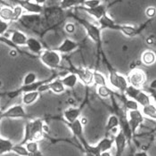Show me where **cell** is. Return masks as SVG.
<instances>
[{"label": "cell", "instance_id": "2e32d148", "mask_svg": "<svg viewBox=\"0 0 156 156\" xmlns=\"http://www.w3.org/2000/svg\"><path fill=\"white\" fill-rule=\"evenodd\" d=\"M98 26L100 27V29L103 30L104 29H110V30H119L120 28V24H117L115 23V21H113L108 14H105V16H103L99 21H98Z\"/></svg>", "mask_w": 156, "mask_h": 156}, {"label": "cell", "instance_id": "4316f807", "mask_svg": "<svg viewBox=\"0 0 156 156\" xmlns=\"http://www.w3.org/2000/svg\"><path fill=\"white\" fill-rule=\"evenodd\" d=\"M93 81L96 87L108 86V79L103 73L96 72V71H95L94 74H93Z\"/></svg>", "mask_w": 156, "mask_h": 156}, {"label": "cell", "instance_id": "8992f818", "mask_svg": "<svg viewBox=\"0 0 156 156\" xmlns=\"http://www.w3.org/2000/svg\"><path fill=\"white\" fill-rule=\"evenodd\" d=\"M127 117H128L129 126L132 129L133 135H135L137 129L139 128V126L144 121V115L141 112V110H136V111L128 112Z\"/></svg>", "mask_w": 156, "mask_h": 156}, {"label": "cell", "instance_id": "cb8c5ba5", "mask_svg": "<svg viewBox=\"0 0 156 156\" xmlns=\"http://www.w3.org/2000/svg\"><path fill=\"white\" fill-rule=\"evenodd\" d=\"M39 96H40V93L38 91L24 93V94H23V104L24 105H32L39 98Z\"/></svg>", "mask_w": 156, "mask_h": 156}, {"label": "cell", "instance_id": "60d3db41", "mask_svg": "<svg viewBox=\"0 0 156 156\" xmlns=\"http://www.w3.org/2000/svg\"><path fill=\"white\" fill-rule=\"evenodd\" d=\"M150 87H151L153 90L156 91V79L155 80H154L151 82V84H150Z\"/></svg>", "mask_w": 156, "mask_h": 156}, {"label": "cell", "instance_id": "e0dca14e", "mask_svg": "<svg viewBox=\"0 0 156 156\" xmlns=\"http://www.w3.org/2000/svg\"><path fill=\"white\" fill-rule=\"evenodd\" d=\"M81 114V109L77 107H69L63 112V117L67 123H72L75 120H79Z\"/></svg>", "mask_w": 156, "mask_h": 156}, {"label": "cell", "instance_id": "9c48e42d", "mask_svg": "<svg viewBox=\"0 0 156 156\" xmlns=\"http://www.w3.org/2000/svg\"><path fill=\"white\" fill-rule=\"evenodd\" d=\"M17 3L20 6H22L23 11L30 13L38 14L44 11L43 5L38 1H19Z\"/></svg>", "mask_w": 156, "mask_h": 156}, {"label": "cell", "instance_id": "ee69618b", "mask_svg": "<svg viewBox=\"0 0 156 156\" xmlns=\"http://www.w3.org/2000/svg\"><path fill=\"white\" fill-rule=\"evenodd\" d=\"M3 119V116H2V112H0V121H1V120Z\"/></svg>", "mask_w": 156, "mask_h": 156}, {"label": "cell", "instance_id": "d4e9b609", "mask_svg": "<svg viewBox=\"0 0 156 156\" xmlns=\"http://www.w3.org/2000/svg\"><path fill=\"white\" fill-rule=\"evenodd\" d=\"M120 127V119L118 117V115L116 114H112L108 118L106 126H105V129L106 131H113L115 129H118Z\"/></svg>", "mask_w": 156, "mask_h": 156}, {"label": "cell", "instance_id": "836d02e7", "mask_svg": "<svg viewBox=\"0 0 156 156\" xmlns=\"http://www.w3.org/2000/svg\"><path fill=\"white\" fill-rule=\"evenodd\" d=\"M82 1H70V0H65L61 2V8L62 9H68L71 7H78L81 5Z\"/></svg>", "mask_w": 156, "mask_h": 156}, {"label": "cell", "instance_id": "7a4b0ae2", "mask_svg": "<svg viewBox=\"0 0 156 156\" xmlns=\"http://www.w3.org/2000/svg\"><path fill=\"white\" fill-rule=\"evenodd\" d=\"M39 58L41 62L50 69L55 70V69H59L61 67L62 55L55 49V50H49V49L44 50L39 55Z\"/></svg>", "mask_w": 156, "mask_h": 156}, {"label": "cell", "instance_id": "3957f363", "mask_svg": "<svg viewBox=\"0 0 156 156\" xmlns=\"http://www.w3.org/2000/svg\"><path fill=\"white\" fill-rule=\"evenodd\" d=\"M107 79L110 87H112L114 90L120 92L121 94H124L126 89L129 86L128 79L126 77H124L123 75H121L112 69L109 71V76Z\"/></svg>", "mask_w": 156, "mask_h": 156}, {"label": "cell", "instance_id": "f1b7e54d", "mask_svg": "<svg viewBox=\"0 0 156 156\" xmlns=\"http://www.w3.org/2000/svg\"><path fill=\"white\" fill-rule=\"evenodd\" d=\"M141 112L144 116L148 118H151L153 120H156V105L154 104H151L147 106H144L141 108Z\"/></svg>", "mask_w": 156, "mask_h": 156}, {"label": "cell", "instance_id": "603a6c76", "mask_svg": "<svg viewBox=\"0 0 156 156\" xmlns=\"http://www.w3.org/2000/svg\"><path fill=\"white\" fill-rule=\"evenodd\" d=\"M141 61L146 66H150L153 65L154 63H155L156 62V55L154 51L151 50H146L141 55Z\"/></svg>", "mask_w": 156, "mask_h": 156}, {"label": "cell", "instance_id": "d6a6232c", "mask_svg": "<svg viewBox=\"0 0 156 156\" xmlns=\"http://www.w3.org/2000/svg\"><path fill=\"white\" fill-rule=\"evenodd\" d=\"M37 81V76L34 72H29L27 73L23 78V86H30Z\"/></svg>", "mask_w": 156, "mask_h": 156}, {"label": "cell", "instance_id": "ba28073f", "mask_svg": "<svg viewBox=\"0 0 156 156\" xmlns=\"http://www.w3.org/2000/svg\"><path fill=\"white\" fill-rule=\"evenodd\" d=\"M2 116H3V118L18 119V118L27 117V113L22 105H16L11 106L10 108L5 110V112H2Z\"/></svg>", "mask_w": 156, "mask_h": 156}, {"label": "cell", "instance_id": "6da1fadb", "mask_svg": "<svg viewBox=\"0 0 156 156\" xmlns=\"http://www.w3.org/2000/svg\"><path fill=\"white\" fill-rule=\"evenodd\" d=\"M45 124L44 121L40 119L28 121L25 125L24 129V136L23 139L20 144L25 145L27 143L31 141H38L44 136L45 132Z\"/></svg>", "mask_w": 156, "mask_h": 156}, {"label": "cell", "instance_id": "8fae6325", "mask_svg": "<svg viewBox=\"0 0 156 156\" xmlns=\"http://www.w3.org/2000/svg\"><path fill=\"white\" fill-rule=\"evenodd\" d=\"M77 9H81V10H83L84 12H86L88 15H90L91 17H93L95 20H96L97 22L103 17V16H105V14H107V12H106V7H105V5H99V6H97V7H95V8H86V7H83V6H81V5H80V6H78V7H76Z\"/></svg>", "mask_w": 156, "mask_h": 156}, {"label": "cell", "instance_id": "484cf974", "mask_svg": "<svg viewBox=\"0 0 156 156\" xmlns=\"http://www.w3.org/2000/svg\"><path fill=\"white\" fill-rule=\"evenodd\" d=\"M13 145L14 144H12L11 140L0 137V155L11 153Z\"/></svg>", "mask_w": 156, "mask_h": 156}, {"label": "cell", "instance_id": "5b68a950", "mask_svg": "<svg viewBox=\"0 0 156 156\" xmlns=\"http://www.w3.org/2000/svg\"><path fill=\"white\" fill-rule=\"evenodd\" d=\"M80 23L82 24V26L84 27V29L87 31V36L89 37L94 42H96L97 44L101 43L102 37H101V31L102 30L100 29L99 26H96L95 24L91 23L86 20H80Z\"/></svg>", "mask_w": 156, "mask_h": 156}, {"label": "cell", "instance_id": "7c38bea8", "mask_svg": "<svg viewBox=\"0 0 156 156\" xmlns=\"http://www.w3.org/2000/svg\"><path fill=\"white\" fill-rule=\"evenodd\" d=\"M67 125H68L69 129H71L72 134L81 141V143H82V144L84 145L85 147L87 144V143L86 142L84 136H83V124L81 123L80 119L75 120L72 123H67Z\"/></svg>", "mask_w": 156, "mask_h": 156}, {"label": "cell", "instance_id": "ac0fdd59", "mask_svg": "<svg viewBox=\"0 0 156 156\" xmlns=\"http://www.w3.org/2000/svg\"><path fill=\"white\" fill-rule=\"evenodd\" d=\"M26 47L29 48V50L31 51L32 53L39 55L44 51V48H43L41 42L35 37H29L27 40Z\"/></svg>", "mask_w": 156, "mask_h": 156}, {"label": "cell", "instance_id": "1f68e13d", "mask_svg": "<svg viewBox=\"0 0 156 156\" xmlns=\"http://www.w3.org/2000/svg\"><path fill=\"white\" fill-rule=\"evenodd\" d=\"M12 152H13L14 154H18L20 156H32L27 150L26 146L23 145V144H14L12 147Z\"/></svg>", "mask_w": 156, "mask_h": 156}, {"label": "cell", "instance_id": "52a82bcc", "mask_svg": "<svg viewBox=\"0 0 156 156\" xmlns=\"http://www.w3.org/2000/svg\"><path fill=\"white\" fill-rule=\"evenodd\" d=\"M65 86L62 82L61 79H54L52 81L48 82L47 84H44L39 87V89L37 90L39 93L42 92H46L48 90L53 91L55 94H62L65 91Z\"/></svg>", "mask_w": 156, "mask_h": 156}, {"label": "cell", "instance_id": "b9f144b4", "mask_svg": "<svg viewBox=\"0 0 156 156\" xmlns=\"http://www.w3.org/2000/svg\"><path fill=\"white\" fill-rule=\"evenodd\" d=\"M100 156H112L111 155V153L110 152H105V153H102Z\"/></svg>", "mask_w": 156, "mask_h": 156}, {"label": "cell", "instance_id": "74e56055", "mask_svg": "<svg viewBox=\"0 0 156 156\" xmlns=\"http://www.w3.org/2000/svg\"><path fill=\"white\" fill-rule=\"evenodd\" d=\"M64 30L68 34H73L76 31V26L72 23H68L65 24Z\"/></svg>", "mask_w": 156, "mask_h": 156}, {"label": "cell", "instance_id": "7bdbcfd3", "mask_svg": "<svg viewBox=\"0 0 156 156\" xmlns=\"http://www.w3.org/2000/svg\"><path fill=\"white\" fill-rule=\"evenodd\" d=\"M85 156H99V155H96L95 154H92V153H88V152H87L86 154H85Z\"/></svg>", "mask_w": 156, "mask_h": 156}, {"label": "cell", "instance_id": "ffe728a7", "mask_svg": "<svg viewBox=\"0 0 156 156\" xmlns=\"http://www.w3.org/2000/svg\"><path fill=\"white\" fill-rule=\"evenodd\" d=\"M0 20L11 23L14 22V13H13V8L9 6H5L0 8Z\"/></svg>", "mask_w": 156, "mask_h": 156}, {"label": "cell", "instance_id": "44dd1931", "mask_svg": "<svg viewBox=\"0 0 156 156\" xmlns=\"http://www.w3.org/2000/svg\"><path fill=\"white\" fill-rule=\"evenodd\" d=\"M136 102H137V104L141 106V107H144L147 106L149 105L152 104V98L149 96L147 93H145L143 90H140L138 92V94L136 95V98L134 99Z\"/></svg>", "mask_w": 156, "mask_h": 156}, {"label": "cell", "instance_id": "f35d334b", "mask_svg": "<svg viewBox=\"0 0 156 156\" xmlns=\"http://www.w3.org/2000/svg\"><path fill=\"white\" fill-rule=\"evenodd\" d=\"M145 15L148 18H154L156 15V8L153 7V6H149L146 8L145 10Z\"/></svg>", "mask_w": 156, "mask_h": 156}, {"label": "cell", "instance_id": "ab89813d", "mask_svg": "<svg viewBox=\"0 0 156 156\" xmlns=\"http://www.w3.org/2000/svg\"><path fill=\"white\" fill-rule=\"evenodd\" d=\"M134 156H148V154H147V153H146V152H144V151H141V152H137V153H136Z\"/></svg>", "mask_w": 156, "mask_h": 156}, {"label": "cell", "instance_id": "8d00e7d4", "mask_svg": "<svg viewBox=\"0 0 156 156\" xmlns=\"http://www.w3.org/2000/svg\"><path fill=\"white\" fill-rule=\"evenodd\" d=\"M8 28H9V23L0 20V36L5 34V32L8 30Z\"/></svg>", "mask_w": 156, "mask_h": 156}, {"label": "cell", "instance_id": "83f0119b", "mask_svg": "<svg viewBox=\"0 0 156 156\" xmlns=\"http://www.w3.org/2000/svg\"><path fill=\"white\" fill-rule=\"evenodd\" d=\"M122 102H123L124 107H125V109H126L128 112L140 110V105L137 104V102H136V101L133 100V99L127 98L124 94H123V100H122Z\"/></svg>", "mask_w": 156, "mask_h": 156}, {"label": "cell", "instance_id": "5bb4252c", "mask_svg": "<svg viewBox=\"0 0 156 156\" xmlns=\"http://www.w3.org/2000/svg\"><path fill=\"white\" fill-rule=\"evenodd\" d=\"M79 46H80L79 43L73 41L70 38H65L63 39V41L62 42L60 46L57 48H55V50L60 54H69L72 51H74L75 49H77Z\"/></svg>", "mask_w": 156, "mask_h": 156}, {"label": "cell", "instance_id": "30bf717a", "mask_svg": "<svg viewBox=\"0 0 156 156\" xmlns=\"http://www.w3.org/2000/svg\"><path fill=\"white\" fill-rule=\"evenodd\" d=\"M113 139H114V144L116 146V152H115L114 156H122L128 144V140L125 135L122 133L120 129H119V131L116 134Z\"/></svg>", "mask_w": 156, "mask_h": 156}, {"label": "cell", "instance_id": "4fadbf2b", "mask_svg": "<svg viewBox=\"0 0 156 156\" xmlns=\"http://www.w3.org/2000/svg\"><path fill=\"white\" fill-rule=\"evenodd\" d=\"M74 73L78 76L79 80H80L85 85L94 84L93 81V74L94 72L86 68H77L75 69Z\"/></svg>", "mask_w": 156, "mask_h": 156}, {"label": "cell", "instance_id": "d6986e66", "mask_svg": "<svg viewBox=\"0 0 156 156\" xmlns=\"http://www.w3.org/2000/svg\"><path fill=\"white\" fill-rule=\"evenodd\" d=\"M61 80L63 83V85L65 86V87L74 88L76 87V85L78 84L80 80L74 72H71V73L67 74L66 76H64L63 78H62Z\"/></svg>", "mask_w": 156, "mask_h": 156}, {"label": "cell", "instance_id": "7402d4cb", "mask_svg": "<svg viewBox=\"0 0 156 156\" xmlns=\"http://www.w3.org/2000/svg\"><path fill=\"white\" fill-rule=\"evenodd\" d=\"M119 31L129 37H134L139 34V29L130 25H120Z\"/></svg>", "mask_w": 156, "mask_h": 156}, {"label": "cell", "instance_id": "e575fe53", "mask_svg": "<svg viewBox=\"0 0 156 156\" xmlns=\"http://www.w3.org/2000/svg\"><path fill=\"white\" fill-rule=\"evenodd\" d=\"M101 5H103V1L101 0H86V1H82L81 6L86 8H95Z\"/></svg>", "mask_w": 156, "mask_h": 156}, {"label": "cell", "instance_id": "277c9868", "mask_svg": "<svg viewBox=\"0 0 156 156\" xmlns=\"http://www.w3.org/2000/svg\"><path fill=\"white\" fill-rule=\"evenodd\" d=\"M129 84L136 88H141L146 82V74L141 69H134L128 75Z\"/></svg>", "mask_w": 156, "mask_h": 156}, {"label": "cell", "instance_id": "f546056e", "mask_svg": "<svg viewBox=\"0 0 156 156\" xmlns=\"http://www.w3.org/2000/svg\"><path fill=\"white\" fill-rule=\"evenodd\" d=\"M97 95L102 98H107L113 95V91L109 86H100L96 88Z\"/></svg>", "mask_w": 156, "mask_h": 156}, {"label": "cell", "instance_id": "d590c367", "mask_svg": "<svg viewBox=\"0 0 156 156\" xmlns=\"http://www.w3.org/2000/svg\"><path fill=\"white\" fill-rule=\"evenodd\" d=\"M13 13H14V22L18 21L23 13V9L22 8V6L20 5H16L15 7H13Z\"/></svg>", "mask_w": 156, "mask_h": 156}, {"label": "cell", "instance_id": "9a60e30c", "mask_svg": "<svg viewBox=\"0 0 156 156\" xmlns=\"http://www.w3.org/2000/svg\"><path fill=\"white\" fill-rule=\"evenodd\" d=\"M28 37L26 34L20 31V30H12L10 34V42L13 46L21 47V46H26Z\"/></svg>", "mask_w": 156, "mask_h": 156}, {"label": "cell", "instance_id": "4dcf8cb0", "mask_svg": "<svg viewBox=\"0 0 156 156\" xmlns=\"http://www.w3.org/2000/svg\"><path fill=\"white\" fill-rule=\"evenodd\" d=\"M28 152L32 156H40L39 153V147H38V143L37 141H31L25 144Z\"/></svg>", "mask_w": 156, "mask_h": 156}]
</instances>
